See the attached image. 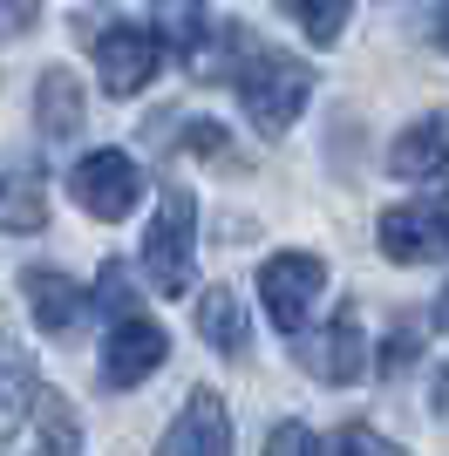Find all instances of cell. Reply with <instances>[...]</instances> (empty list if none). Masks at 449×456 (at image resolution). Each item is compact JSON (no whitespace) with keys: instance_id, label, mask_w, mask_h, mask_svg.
Segmentation results:
<instances>
[{"instance_id":"15","label":"cell","mask_w":449,"mask_h":456,"mask_svg":"<svg viewBox=\"0 0 449 456\" xmlns=\"http://www.w3.org/2000/svg\"><path fill=\"white\" fill-rule=\"evenodd\" d=\"M28 422H35V450H28V456H75V416H69V402H61V395L41 388Z\"/></svg>"},{"instance_id":"10","label":"cell","mask_w":449,"mask_h":456,"mask_svg":"<svg viewBox=\"0 0 449 456\" xmlns=\"http://www.w3.org/2000/svg\"><path fill=\"white\" fill-rule=\"evenodd\" d=\"M20 293H28V314H35L41 334H75V321L89 314V293L55 266H28L20 273Z\"/></svg>"},{"instance_id":"7","label":"cell","mask_w":449,"mask_h":456,"mask_svg":"<svg viewBox=\"0 0 449 456\" xmlns=\"http://www.w3.org/2000/svg\"><path fill=\"white\" fill-rule=\"evenodd\" d=\"M164 362H170V334L157 321H143V314L116 321L110 341H102V381L110 388H143Z\"/></svg>"},{"instance_id":"8","label":"cell","mask_w":449,"mask_h":456,"mask_svg":"<svg viewBox=\"0 0 449 456\" xmlns=\"http://www.w3.org/2000/svg\"><path fill=\"white\" fill-rule=\"evenodd\" d=\"M299 341V362L314 381H334V388H355L368 375V341H361V321L355 314H334L320 334H293Z\"/></svg>"},{"instance_id":"18","label":"cell","mask_w":449,"mask_h":456,"mask_svg":"<svg viewBox=\"0 0 449 456\" xmlns=\"http://www.w3.org/2000/svg\"><path fill=\"white\" fill-rule=\"evenodd\" d=\"M334 456H402L381 429H368V422H347L340 429V443H334Z\"/></svg>"},{"instance_id":"24","label":"cell","mask_w":449,"mask_h":456,"mask_svg":"<svg viewBox=\"0 0 449 456\" xmlns=\"http://www.w3.org/2000/svg\"><path fill=\"white\" fill-rule=\"evenodd\" d=\"M436 321H443V327H449V286H443V300H436Z\"/></svg>"},{"instance_id":"20","label":"cell","mask_w":449,"mask_h":456,"mask_svg":"<svg viewBox=\"0 0 449 456\" xmlns=\"http://www.w3.org/2000/svg\"><path fill=\"white\" fill-rule=\"evenodd\" d=\"M415 347H422V327H415V321H402V327L388 334V341H381V368H388V375H402V368L415 362Z\"/></svg>"},{"instance_id":"4","label":"cell","mask_w":449,"mask_h":456,"mask_svg":"<svg viewBox=\"0 0 449 456\" xmlns=\"http://www.w3.org/2000/svg\"><path fill=\"white\" fill-rule=\"evenodd\" d=\"M95 41V69H102V89L110 95H143L164 69V41L157 28H136V20H102Z\"/></svg>"},{"instance_id":"11","label":"cell","mask_w":449,"mask_h":456,"mask_svg":"<svg viewBox=\"0 0 449 456\" xmlns=\"http://www.w3.org/2000/svg\"><path fill=\"white\" fill-rule=\"evenodd\" d=\"M35 123L48 143H75L82 136V123H89V95H82V82L69 76V69H48L35 89Z\"/></svg>"},{"instance_id":"23","label":"cell","mask_w":449,"mask_h":456,"mask_svg":"<svg viewBox=\"0 0 449 456\" xmlns=\"http://www.w3.org/2000/svg\"><path fill=\"white\" fill-rule=\"evenodd\" d=\"M436 48H443V55H449V0H443V7H436Z\"/></svg>"},{"instance_id":"17","label":"cell","mask_w":449,"mask_h":456,"mask_svg":"<svg viewBox=\"0 0 449 456\" xmlns=\"http://www.w3.org/2000/svg\"><path fill=\"white\" fill-rule=\"evenodd\" d=\"M95 306H102L110 321H130V314H136V280L123 273V259L102 266V280H95Z\"/></svg>"},{"instance_id":"2","label":"cell","mask_w":449,"mask_h":456,"mask_svg":"<svg viewBox=\"0 0 449 456\" xmlns=\"http://www.w3.org/2000/svg\"><path fill=\"white\" fill-rule=\"evenodd\" d=\"M143 273L170 300L191 293V280H198V198L191 191H164V205L143 232Z\"/></svg>"},{"instance_id":"19","label":"cell","mask_w":449,"mask_h":456,"mask_svg":"<svg viewBox=\"0 0 449 456\" xmlns=\"http://www.w3.org/2000/svg\"><path fill=\"white\" fill-rule=\"evenodd\" d=\"M265 456H320V436L306 422H280V429L265 436Z\"/></svg>"},{"instance_id":"3","label":"cell","mask_w":449,"mask_h":456,"mask_svg":"<svg viewBox=\"0 0 449 456\" xmlns=\"http://www.w3.org/2000/svg\"><path fill=\"white\" fill-rule=\"evenodd\" d=\"M320 293H327V266H320L314 252H280V259L259 266V300H265V314H273L280 334H306Z\"/></svg>"},{"instance_id":"6","label":"cell","mask_w":449,"mask_h":456,"mask_svg":"<svg viewBox=\"0 0 449 456\" xmlns=\"http://www.w3.org/2000/svg\"><path fill=\"white\" fill-rule=\"evenodd\" d=\"M69 191L82 198L89 218H130V211L143 205V171H136V157H123V151H89L75 164Z\"/></svg>"},{"instance_id":"9","label":"cell","mask_w":449,"mask_h":456,"mask_svg":"<svg viewBox=\"0 0 449 456\" xmlns=\"http://www.w3.org/2000/svg\"><path fill=\"white\" fill-rule=\"evenodd\" d=\"M157 456H232V409L218 402V388H191V402L164 429Z\"/></svg>"},{"instance_id":"14","label":"cell","mask_w":449,"mask_h":456,"mask_svg":"<svg viewBox=\"0 0 449 456\" xmlns=\"http://www.w3.org/2000/svg\"><path fill=\"white\" fill-rule=\"evenodd\" d=\"M198 334H205L218 354H245V347H252V321H245V300L232 286H211L205 300H198Z\"/></svg>"},{"instance_id":"22","label":"cell","mask_w":449,"mask_h":456,"mask_svg":"<svg viewBox=\"0 0 449 456\" xmlns=\"http://www.w3.org/2000/svg\"><path fill=\"white\" fill-rule=\"evenodd\" d=\"M184 136H191V151H198V157H211V164H232V151H224V130H218V123H184Z\"/></svg>"},{"instance_id":"1","label":"cell","mask_w":449,"mask_h":456,"mask_svg":"<svg viewBox=\"0 0 449 456\" xmlns=\"http://www.w3.org/2000/svg\"><path fill=\"white\" fill-rule=\"evenodd\" d=\"M306 95H314V69L293 61L286 48H252L239 69V102L252 116V130L259 136H286L306 110Z\"/></svg>"},{"instance_id":"16","label":"cell","mask_w":449,"mask_h":456,"mask_svg":"<svg viewBox=\"0 0 449 456\" xmlns=\"http://www.w3.org/2000/svg\"><path fill=\"white\" fill-rule=\"evenodd\" d=\"M347 7H355V0H280V14L293 20L306 41H320V48H334V41H340V28H347Z\"/></svg>"},{"instance_id":"13","label":"cell","mask_w":449,"mask_h":456,"mask_svg":"<svg viewBox=\"0 0 449 456\" xmlns=\"http://www.w3.org/2000/svg\"><path fill=\"white\" fill-rule=\"evenodd\" d=\"M48 225V198H41V177L28 164H7L0 157V232H41Z\"/></svg>"},{"instance_id":"5","label":"cell","mask_w":449,"mask_h":456,"mask_svg":"<svg viewBox=\"0 0 449 456\" xmlns=\"http://www.w3.org/2000/svg\"><path fill=\"white\" fill-rule=\"evenodd\" d=\"M381 252L402 266L449 259V198H409V205L381 211Z\"/></svg>"},{"instance_id":"21","label":"cell","mask_w":449,"mask_h":456,"mask_svg":"<svg viewBox=\"0 0 449 456\" xmlns=\"http://www.w3.org/2000/svg\"><path fill=\"white\" fill-rule=\"evenodd\" d=\"M35 20H41V0H0V35H35Z\"/></svg>"},{"instance_id":"12","label":"cell","mask_w":449,"mask_h":456,"mask_svg":"<svg viewBox=\"0 0 449 456\" xmlns=\"http://www.w3.org/2000/svg\"><path fill=\"white\" fill-rule=\"evenodd\" d=\"M388 171L395 177H443L449 171V116H415L388 143Z\"/></svg>"}]
</instances>
